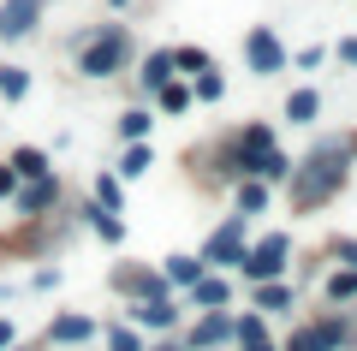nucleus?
Instances as JSON below:
<instances>
[{"instance_id": "obj_1", "label": "nucleus", "mask_w": 357, "mask_h": 351, "mask_svg": "<svg viewBox=\"0 0 357 351\" xmlns=\"http://www.w3.org/2000/svg\"><path fill=\"white\" fill-rule=\"evenodd\" d=\"M345 155H351V143H345V137H328V143L304 161V173H298V202H304V209H310V202H328L333 191H340Z\"/></svg>"}, {"instance_id": "obj_2", "label": "nucleus", "mask_w": 357, "mask_h": 351, "mask_svg": "<svg viewBox=\"0 0 357 351\" xmlns=\"http://www.w3.org/2000/svg\"><path fill=\"white\" fill-rule=\"evenodd\" d=\"M126 60H131V36H126V24H107V30H96V36L84 42V54H77V72H84V77H114Z\"/></svg>"}, {"instance_id": "obj_3", "label": "nucleus", "mask_w": 357, "mask_h": 351, "mask_svg": "<svg viewBox=\"0 0 357 351\" xmlns=\"http://www.w3.org/2000/svg\"><path fill=\"white\" fill-rule=\"evenodd\" d=\"M244 66H250V72H262V77L286 72V42L274 36L268 24H256L250 36H244Z\"/></svg>"}, {"instance_id": "obj_4", "label": "nucleus", "mask_w": 357, "mask_h": 351, "mask_svg": "<svg viewBox=\"0 0 357 351\" xmlns=\"http://www.w3.org/2000/svg\"><path fill=\"white\" fill-rule=\"evenodd\" d=\"M42 18V0H6L0 6V42H24Z\"/></svg>"}, {"instance_id": "obj_5", "label": "nucleus", "mask_w": 357, "mask_h": 351, "mask_svg": "<svg viewBox=\"0 0 357 351\" xmlns=\"http://www.w3.org/2000/svg\"><path fill=\"white\" fill-rule=\"evenodd\" d=\"M280 268H286V239H280V232L262 239L256 251H244V274H250V280H274Z\"/></svg>"}, {"instance_id": "obj_6", "label": "nucleus", "mask_w": 357, "mask_h": 351, "mask_svg": "<svg viewBox=\"0 0 357 351\" xmlns=\"http://www.w3.org/2000/svg\"><path fill=\"white\" fill-rule=\"evenodd\" d=\"M203 262H244V214H232V221L220 226L215 239H208Z\"/></svg>"}, {"instance_id": "obj_7", "label": "nucleus", "mask_w": 357, "mask_h": 351, "mask_svg": "<svg viewBox=\"0 0 357 351\" xmlns=\"http://www.w3.org/2000/svg\"><path fill=\"white\" fill-rule=\"evenodd\" d=\"M316 113H321L316 89H292V96H286V119H292V126H316Z\"/></svg>"}, {"instance_id": "obj_8", "label": "nucleus", "mask_w": 357, "mask_h": 351, "mask_svg": "<svg viewBox=\"0 0 357 351\" xmlns=\"http://www.w3.org/2000/svg\"><path fill=\"white\" fill-rule=\"evenodd\" d=\"M84 221L96 226V232H102L107 244H119V239H126V226H119V221H114V209H102V202H89V209H84Z\"/></svg>"}, {"instance_id": "obj_9", "label": "nucleus", "mask_w": 357, "mask_h": 351, "mask_svg": "<svg viewBox=\"0 0 357 351\" xmlns=\"http://www.w3.org/2000/svg\"><path fill=\"white\" fill-rule=\"evenodd\" d=\"M54 197H60V185H54V179H48V173H42V179H36V185H30V191H24V197H18V209H24V214H36V209H48V202H54Z\"/></svg>"}, {"instance_id": "obj_10", "label": "nucleus", "mask_w": 357, "mask_h": 351, "mask_svg": "<svg viewBox=\"0 0 357 351\" xmlns=\"http://www.w3.org/2000/svg\"><path fill=\"white\" fill-rule=\"evenodd\" d=\"M167 280H173V286H197V280H203V256H173V262H167Z\"/></svg>"}, {"instance_id": "obj_11", "label": "nucleus", "mask_w": 357, "mask_h": 351, "mask_svg": "<svg viewBox=\"0 0 357 351\" xmlns=\"http://www.w3.org/2000/svg\"><path fill=\"white\" fill-rule=\"evenodd\" d=\"M0 96H6V101H24L30 96V72H24V66H0Z\"/></svg>"}, {"instance_id": "obj_12", "label": "nucleus", "mask_w": 357, "mask_h": 351, "mask_svg": "<svg viewBox=\"0 0 357 351\" xmlns=\"http://www.w3.org/2000/svg\"><path fill=\"white\" fill-rule=\"evenodd\" d=\"M232 339H238L244 351H274V345H268V339H262V315H244V322L232 327Z\"/></svg>"}, {"instance_id": "obj_13", "label": "nucleus", "mask_w": 357, "mask_h": 351, "mask_svg": "<svg viewBox=\"0 0 357 351\" xmlns=\"http://www.w3.org/2000/svg\"><path fill=\"white\" fill-rule=\"evenodd\" d=\"M167 72H173V54H149V60H143V89H161L167 84Z\"/></svg>"}, {"instance_id": "obj_14", "label": "nucleus", "mask_w": 357, "mask_h": 351, "mask_svg": "<svg viewBox=\"0 0 357 351\" xmlns=\"http://www.w3.org/2000/svg\"><path fill=\"white\" fill-rule=\"evenodd\" d=\"M13 173L18 179H42V173H48V155H42V149H18L13 155Z\"/></svg>"}, {"instance_id": "obj_15", "label": "nucleus", "mask_w": 357, "mask_h": 351, "mask_svg": "<svg viewBox=\"0 0 357 351\" xmlns=\"http://www.w3.org/2000/svg\"><path fill=\"white\" fill-rule=\"evenodd\" d=\"M262 209H268V179H256L238 191V214H262Z\"/></svg>"}, {"instance_id": "obj_16", "label": "nucleus", "mask_w": 357, "mask_h": 351, "mask_svg": "<svg viewBox=\"0 0 357 351\" xmlns=\"http://www.w3.org/2000/svg\"><path fill=\"white\" fill-rule=\"evenodd\" d=\"M155 96H161V107H167V113H185V107H191V89H185V84H173V77H167V84L155 89Z\"/></svg>"}, {"instance_id": "obj_17", "label": "nucleus", "mask_w": 357, "mask_h": 351, "mask_svg": "<svg viewBox=\"0 0 357 351\" xmlns=\"http://www.w3.org/2000/svg\"><path fill=\"white\" fill-rule=\"evenodd\" d=\"M215 339H232V322H227V315H215V322L197 327V345H215Z\"/></svg>"}, {"instance_id": "obj_18", "label": "nucleus", "mask_w": 357, "mask_h": 351, "mask_svg": "<svg viewBox=\"0 0 357 351\" xmlns=\"http://www.w3.org/2000/svg\"><path fill=\"white\" fill-rule=\"evenodd\" d=\"M191 96H197V101H220V96H227V84H220L215 72H197V89H191Z\"/></svg>"}, {"instance_id": "obj_19", "label": "nucleus", "mask_w": 357, "mask_h": 351, "mask_svg": "<svg viewBox=\"0 0 357 351\" xmlns=\"http://www.w3.org/2000/svg\"><path fill=\"white\" fill-rule=\"evenodd\" d=\"M54 339H89V322L84 315H60L54 322Z\"/></svg>"}, {"instance_id": "obj_20", "label": "nucleus", "mask_w": 357, "mask_h": 351, "mask_svg": "<svg viewBox=\"0 0 357 351\" xmlns=\"http://www.w3.org/2000/svg\"><path fill=\"white\" fill-rule=\"evenodd\" d=\"M137 322H149V327H167V322H173V310H167V298H149V304L137 310Z\"/></svg>"}, {"instance_id": "obj_21", "label": "nucleus", "mask_w": 357, "mask_h": 351, "mask_svg": "<svg viewBox=\"0 0 357 351\" xmlns=\"http://www.w3.org/2000/svg\"><path fill=\"white\" fill-rule=\"evenodd\" d=\"M173 66H178V72H208V54H203V48H178Z\"/></svg>"}, {"instance_id": "obj_22", "label": "nucleus", "mask_w": 357, "mask_h": 351, "mask_svg": "<svg viewBox=\"0 0 357 351\" xmlns=\"http://www.w3.org/2000/svg\"><path fill=\"white\" fill-rule=\"evenodd\" d=\"M119 173H126V179L149 173V149H143V143H131V149H126V167H119Z\"/></svg>"}, {"instance_id": "obj_23", "label": "nucleus", "mask_w": 357, "mask_h": 351, "mask_svg": "<svg viewBox=\"0 0 357 351\" xmlns=\"http://www.w3.org/2000/svg\"><path fill=\"white\" fill-rule=\"evenodd\" d=\"M197 304H227V280H197Z\"/></svg>"}, {"instance_id": "obj_24", "label": "nucleus", "mask_w": 357, "mask_h": 351, "mask_svg": "<svg viewBox=\"0 0 357 351\" xmlns=\"http://www.w3.org/2000/svg\"><path fill=\"white\" fill-rule=\"evenodd\" d=\"M143 131H149V113H126V119H119V137H131V143H137Z\"/></svg>"}, {"instance_id": "obj_25", "label": "nucleus", "mask_w": 357, "mask_h": 351, "mask_svg": "<svg viewBox=\"0 0 357 351\" xmlns=\"http://www.w3.org/2000/svg\"><path fill=\"white\" fill-rule=\"evenodd\" d=\"M107 351H143V345H137L131 327H114V334H107Z\"/></svg>"}, {"instance_id": "obj_26", "label": "nucleus", "mask_w": 357, "mask_h": 351, "mask_svg": "<svg viewBox=\"0 0 357 351\" xmlns=\"http://www.w3.org/2000/svg\"><path fill=\"white\" fill-rule=\"evenodd\" d=\"M256 304H262V310H286V286H262Z\"/></svg>"}, {"instance_id": "obj_27", "label": "nucleus", "mask_w": 357, "mask_h": 351, "mask_svg": "<svg viewBox=\"0 0 357 351\" xmlns=\"http://www.w3.org/2000/svg\"><path fill=\"white\" fill-rule=\"evenodd\" d=\"M96 197H102V209L119 214V179H102V185H96Z\"/></svg>"}, {"instance_id": "obj_28", "label": "nucleus", "mask_w": 357, "mask_h": 351, "mask_svg": "<svg viewBox=\"0 0 357 351\" xmlns=\"http://www.w3.org/2000/svg\"><path fill=\"white\" fill-rule=\"evenodd\" d=\"M328 292H333V298H351V292H357V268H351V274H340Z\"/></svg>"}, {"instance_id": "obj_29", "label": "nucleus", "mask_w": 357, "mask_h": 351, "mask_svg": "<svg viewBox=\"0 0 357 351\" xmlns=\"http://www.w3.org/2000/svg\"><path fill=\"white\" fill-rule=\"evenodd\" d=\"M340 66H357V36H345V42H340Z\"/></svg>"}, {"instance_id": "obj_30", "label": "nucleus", "mask_w": 357, "mask_h": 351, "mask_svg": "<svg viewBox=\"0 0 357 351\" xmlns=\"http://www.w3.org/2000/svg\"><path fill=\"white\" fill-rule=\"evenodd\" d=\"M13 179H18L13 167H0V197H13Z\"/></svg>"}, {"instance_id": "obj_31", "label": "nucleus", "mask_w": 357, "mask_h": 351, "mask_svg": "<svg viewBox=\"0 0 357 351\" xmlns=\"http://www.w3.org/2000/svg\"><path fill=\"white\" fill-rule=\"evenodd\" d=\"M6 339H13V327H6V322H0V345H6Z\"/></svg>"}, {"instance_id": "obj_32", "label": "nucleus", "mask_w": 357, "mask_h": 351, "mask_svg": "<svg viewBox=\"0 0 357 351\" xmlns=\"http://www.w3.org/2000/svg\"><path fill=\"white\" fill-rule=\"evenodd\" d=\"M107 6H126V0H107Z\"/></svg>"}]
</instances>
